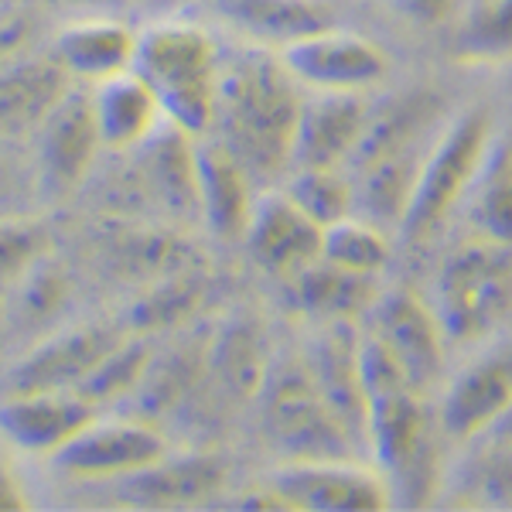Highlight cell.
Segmentation results:
<instances>
[{
	"label": "cell",
	"instance_id": "10",
	"mask_svg": "<svg viewBox=\"0 0 512 512\" xmlns=\"http://www.w3.org/2000/svg\"><path fill=\"white\" fill-rule=\"evenodd\" d=\"M369 335L386 345L403 366L410 386L427 393L444 366V332L431 304L410 291H383L369 308Z\"/></svg>",
	"mask_w": 512,
	"mask_h": 512
},
{
	"label": "cell",
	"instance_id": "39",
	"mask_svg": "<svg viewBox=\"0 0 512 512\" xmlns=\"http://www.w3.org/2000/svg\"><path fill=\"white\" fill-rule=\"evenodd\" d=\"M478 441H482L485 448H506V444H512V403L506 407V414L495 420V424L478 437Z\"/></svg>",
	"mask_w": 512,
	"mask_h": 512
},
{
	"label": "cell",
	"instance_id": "9",
	"mask_svg": "<svg viewBox=\"0 0 512 512\" xmlns=\"http://www.w3.org/2000/svg\"><path fill=\"white\" fill-rule=\"evenodd\" d=\"M168 451L164 434L151 424L93 417L52 454V461L72 478H123L154 465Z\"/></svg>",
	"mask_w": 512,
	"mask_h": 512
},
{
	"label": "cell",
	"instance_id": "13",
	"mask_svg": "<svg viewBox=\"0 0 512 512\" xmlns=\"http://www.w3.org/2000/svg\"><path fill=\"white\" fill-rule=\"evenodd\" d=\"M243 239L253 260L277 277H294L321 260V226L297 209L284 188L256 195Z\"/></svg>",
	"mask_w": 512,
	"mask_h": 512
},
{
	"label": "cell",
	"instance_id": "30",
	"mask_svg": "<svg viewBox=\"0 0 512 512\" xmlns=\"http://www.w3.org/2000/svg\"><path fill=\"white\" fill-rule=\"evenodd\" d=\"M458 48L465 59L475 62L512 59V0H475V4H468Z\"/></svg>",
	"mask_w": 512,
	"mask_h": 512
},
{
	"label": "cell",
	"instance_id": "36",
	"mask_svg": "<svg viewBox=\"0 0 512 512\" xmlns=\"http://www.w3.org/2000/svg\"><path fill=\"white\" fill-rule=\"evenodd\" d=\"M28 495H24V485H21V475L14 472L11 458L7 451L0 448V512H18V509H28Z\"/></svg>",
	"mask_w": 512,
	"mask_h": 512
},
{
	"label": "cell",
	"instance_id": "6",
	"mask_svg": "<svg viewBox=\"0 0 512 512\" xmlns=\"http://www.w3.org/2000/svg\"><path fill=\"white\" fill-rule=\"evenodd\" d=\"M489 144L492 120L482 110L461 113L451 123H444L441 134L434 137L431 151H427L424 164H420L414 198H410V209L400 222L403 239L424 243V239H431L444 226V219L465 202Z\"/></svg>",
	"mask_w": 512,
	"mask_h": 512
},
{
	"label": "cell",
	"instance_id": "34",
	"mask_svg": "<svg viewBox=\"0 0 512 512\" xmlns=\"http://www.w3.org/2000/svg\"><path fill=\"white\" fill-rule=\"evenodd\" d=\"M390 4L403 21H414L420 28H434V24H448L458 14H465L468 0H390Z\"/></svg>",
	"mask_w": 512,
	"mask_h": 512
},
{
	"label": "cell",
	"instance_id": "3",
	"mask_svg": "<svg viewBox=\"0 0 512 512\" xmlns=\"http://www.w3.org/2000/svg\"><path fill=\"white\" fill-rule=\"evenodd\" d=\"M448 342H478L512 311V243L475 236L448 253L434 284Z\"/></svg>",
	"mask_w": 512,
	"mask_h": 512
},
{
	"label": "cell",
	"instance_id": "29",
	"mask_svg": "<svg viewBox=\"0 0 512 512\" xmlns=\"http://www.w3.org/2000/svg\"><path fill=\"white\" fill-rule=\"evenodd\" d=\"M284 192L321 229L355 212V185L342 168H294Z\"/></svg>",
	"mask_w": 512,
	"mask_h": 512
},
{
	"label": "cell",
	"instance_id": "31",
	"mask_svg": "<svg viewBox=\"0 0 512 512\" xmlns=\"http://www.w3.org/2000/svg\"><path fill=\"white\" fill-rule=\"evenodd\" d=\"M147 366H151V352H147V345L127 342V338H123L117 349L106 355L93 373L76 386V393L82 396V400L93 403V407H99V403L117 400V396L137 390L140 379H144V373H147Z\"/></svg>",
	"mask_w": 512,
	"mask_h": 512
},
{
	"label": "cell",
	"instance_id": "14",
	"mask_svg": "<svg viewBox=\"0 0 512 512\" xmlns=\"http://www.w3.org/2000/svg\"><path fill=\"white\" fill-rule=\"evenodd\" d=\"M304 359H308L321 396L328 400L332 414L342 420L355 448L366 444L369 400L359 376V332H355V321H321V332L315 335L311 352Z\"/></svg>",
	"mask_w": 512,
	"mask_h": 512
},
{
	"label": "cell",
	"instance_id": "7",
	"mask_svg": "<svg viewBox=\"0 0 512 512\" xmlns=\"http://www.w3.org/2000/svg\"><path fill=\"white\" fill-rule=\"evenodd\" d=\"M270 485L308 512H376L393 506V492L376 465L355 458H311L287 461L270 475Z\"/></svg>",
	"mask_w": 512,
	"mask_h": 512
},
{
	"label": "cell",
	"instance_id": "38",
	"mask_svg": "<svg viewBox=\"0 0 512 512\" xmlns=\"http://www.w3.org/2000/svg\"><path fill=\"white\" fill-rule=\"evenodd\" d=\"M229 506H236V509H291V502H287L274 485H263V489H256L253 495H239V499H233Z\"/></svg>",
	"mask_w": 512,
	"mask_h": 512
},
{
	"label": "cell",
	"instance_id": "17",
	"mask_svg": "<svg viewBox=\"0 0 512 512\" xmlns=\"http://www.w3.org/2000/svg\"><path fill=\"white\" fill-rule=\"evenodd\" d=\"M195 192L198 216L222 239H236L246 233L253 212V178L229 147L216 137H195Z\"/></svg>",
	"mask_w": 512,
	"mask_h": 512
},
{
	"label": "cell",
	"instance_id": "16",
	"mask_svg": "<svg viewBox=\"0 0 512 512\" xmlns=\"http://www.w3.org/2000/svg\"><path fill=\"white\" fill-rule=\"evenodd\" d=\"M93 417V403L82 400L76 390L14 393L0 403V434L21 451L55 454Z\"/></svg>",
	"mask_w": 512,
	"mask_h": 512
},
{
	"label": "cell",
	"instance_id": "2",
	"mask_svg": "<svg viewBox=\"0 0 512 512\" xmlns=\"http://www.w3.org/2000/svg\"><path fill=\"white\" fill-rule=\"evenodd\" d=\"M219 45L192 21H158L137 31L130 69L147 82L168 123L192 137H205L216 113Z\"/></svg>",
	"mask_w": 512,
	"mask_h": 512
},
{
	"label": "cell",
	"instance_id": "23",
	"mask_svg": "<svg viewBox=\"0 0 512 512\" xmlns=\"http://www.w3.org/2000/svg\"><path fill=\"white\" fill-rule=\"evenodd\" d=\"M59 59H7L0 65V137L38 127L72 86Z\"/></svg>",
	"mask_w": 512,
	"mask_h": 512
},
{
	"label": "cell",
	"instance_id": "19",
	"mask_svg": "<svg viewBox=\"0 0 512 512\" xmlns=\"http://www.w3.org/2000/svg\"><path fill=\"white\" fill-rule=\"evenodd\" d=\"M130 506H192L226 485V465L216 454H164L154 465L117 478Z\"/></svg>",
	"mask_w": 512,
	"mask_h": 512
},
{
	"label": "cell",
	"instance_id": "1",
	"mask_svg": "<svg viewBox=\"0 0 512 512\" xmlns=\"http://www.w3.org/2000/svg\"><path fill=\"white\" fill-rule=\"evenodd\" d=\"M297 79L270 48H243L219 65L216 113L209 137L236 154L250 178H277L291 168L294 130L301 117Z\"/></svg>",
	"mask_w": 512,
	"mask_h": 512
},
{
	"label": "cell",
	"instance_id": "15",
	"mask_svg": "<svg viewBox=\"0 0 512 512\" xmlns=\"http://www.w3.org/2000/svg\"><path fill=\"white\" fill-rule=\"evenodd\" d=\"M369 120L362 93H315L301 103L291 168H342Z\"/></svg>",
	"mask_w": 512,
	"mask_h": 512
},
{
	"label": "cell",
	"instance_id": "24",
	"mask_svg": "<svg viewBox=\"0 0 512 512\" xmlns=\"http://www.w3.org/2000/svg\"><path fill=\"white\" fill-rule=\"evenodd\" d=\"M137 52V31H130L123 21L110 18H89L76 21L59 31L55 38V59L62 69L76 79L99 82L117 72H127L134 65Z\"/></svg>",
	"mask_w": 512,
	"mask_h": 512
},
{
	"label": "cell",
	"instance_id": "12",
	"mask_svg": "<svg viewBox=\"0 0 512 512\" xmlns=\"http://www.w3.org/2000/svg\"><path fill=\"white\" fill-rule=\"evenodd\" d=\"M38 161L41 181L48 192L65 195L86 178L93 168L99 144V130L93 117V99L86 89H65V96L48 110V117L38 123Z\"/></svg>",
	"mask_w": 512,
	"mask_h": 512
},
{
	"label": "cell",
	"instance_id": "8",
	"mask_svg": "<svg viewBox=\"0 0 512 512\" xmlns=\"http://www.w3.org/2000/svg\"><path fill=\"white\" fill-rule=\"evenodd\" d=\"M280 62L315 93H366L386 76L383 48L352 31L321 28L315 35L280 48Z\"/></svg>",
	"mask_w": 512,
	"mask_h": 512
},
{
	"label": "cell",
	"instance_id": "26",
	"mask_svg": "<svg viewBox=\"0 0 512 512\" xmlns=\"http://www.w3.org/2000/svg\"><path fill=\"white\" fill-rule=\"evenodd\" d=\"M465 209L475 236L512 243V137H492L465 195Z\"/></svg>",
	"mask_w": 512,
	"mask_h": 512
},
{
	"label": "cell",
	"instance_id": "28",
	"mask_svg": "<svg viewBox=\"0 0 512 512\" xmlns=\"http://www.w3.org/2000/svg\"><path fill=\"white\" fill-rule=\"evenodd\" d=\"M321 260L332 263V267L352 270V274L379 277V270L390 263L386 229L352 212V216L321 229Z\"/></svg>",
	"mask_w": 512,
	"mask_h": 512
},
{
	"label": "cell",
	"instance_id": "35",
	"mask_svg": "<svg viewBox=\"0 0 512 512\" xmlns=\"http://www.w3.org/2000/svg\"><path fill=\"white\" fill-rule=\"evenodd\" d=\"M482 489L492 502H512V444H506V448H485Z\"/></svg>",
	"mask_w": 512,
	"mask_h": 512
},
{
	"label": "cell",
	"instance_id": "11",
	"mask_svg": "<svg viewBox=\"0 0 512 512\" xmlns=\"http://www.w3.org/2000/svg\"><path fill=\"white\" fill-rule=\"evenodd\" d=\"M512 403V342L475 355L448 383L441 400V431L454 441H478Z\"/></svg>",
	"mask_w": 512,
	"mask_h": 512
},
{
	"label": "cell",
	"instance_id": "32",
	"mask_svg": "<svg viewBox=\"0 0 512 512\" xmlns=\"http://www.w3.org/2000/svg\"><path fill=\"white\" fill-rule=\"evenodd\" d=\"M48 233L35 222H0V284L28 274L45 253Z\"/></svg>",
	"mask_w": 512,
	"mask_h": 512
},
{
	"label": "cell",
	"instance_id": "18",
	"mask_svg": "<svg viewBox=\"0 0 512 512\" xmlns=\"http://www.w3.org/2000/svg\"><path fill=\"white\" fill-rule=\"evenodd\" d=\"M123 342L113 328H76V332L52 335L41 342L28 359L14 369V393H38V390H76L99 362Z\"/></svg>",
	"mask_w": 512,
	"mask_h": 512
},
{
	"label": "cell",
	"instance_id": "27",
	"mask_svg": "<svg viewBox=\"0 0 512 512\" xmlns=\"http://www.w3.org/2000/svg\"><path fill=\"white\" fill-rule=\"evenodd\" d=\"M209 366L212 379L236 400H250V396L260 393L263 376L270 369V355L267 345H263V335L256 332L250 321H239V325H229L226 332L216 338V345L209 349Z\"/></svg>",
	"mask_w": 512,
	"mask_h": 512
},
{
	"label": "cell",
	"instance_id": "40",
	"mask_svg": "<svg viewBox=\"0 0 512 512\" xmlns=\"http://www.w3.org/2000/svg\"><path fill=\"white\" fill-rule=\"evenodd\" d=\"M48 4H62V7H89V4H99V0H48Z\"/></svg>",
	"mask_w": 512,
	"mask_h": 512
},
{
	"label": "cell",
	"instance_id": "25",
	"mask_svg": "<svg viewBox=\"0 0 512 512\" xmlns=\"http://www.w3.org/2000/svg\"><path fill=\"white\" fill-rule=\"evenodd\" d=\"M294 297L297 308L304 315L321 321H355L366 318L369 308L376 304V297L383 294L376 284V277L369 274H352V270L332 267L325 260H315L311 267H304L301 274H294Z\"/></svg>",
	"mask_w": 512,
	"mask_h": 512
},
{
	"label": "cell",
	"instance_id": "5",
	"mask_svg": "<svg viewBox=\"0 0 512 512\" xmlns=\"http://www.w3.org/2000/svg\"><path fill=\"white\" fill-rule=\"evenodd\" d=\"M366 448L373 451L400 506H424L437 489V420L424 393H390L369 400Z\"/></svg>",
	"mask_w": 512,
	"mask_h": 512
},
{
	"label": "cell",
	"instance_id": "33",
	"mask_svg": "<svg viewBox=\"0 0 512 512\" xmlns=\"http://www.w3.org/2000/svg\"><path fill=\"white\" fill-rule=\"evenodd\" d=\"M195 304V287L188 284H171L158 291L154 297H147L144 304L137 308V321L140 328H154V325H164V321L185 315V308H192Z\"/></svg>",
	"mask_w": 512,
	"mask_h": 512
},
{
	"label": "cell",
	"instance_id": "21",
	"mask_svg": "<svg viewBox=\"0 0 512 512\" xmlns=\"http://www.w3.org/2000/svg\"><path fill=\"white\" fill-rule=\"evenodd\" d=\"M99 144L110 151H134L164 123L161 103L134 69L99 79L89 89Z\"/></svg>",
	"mask_w": 512,
	"mask_h": 512
},
{
	"label": "cell",
	"instance_id": "22",
	"mask_svg": "<svg viewBox=\"0 0 512 512\" xmlns=\"http://www.w3.org/2000/svg\"><path fill=\"white\" fill-rule=\"evenodd\" d=\"M216 14L260 48H287L332 28V14L318 0H216Z\"/></svg>",
	"mask_w": 512,
	"mask_h": 512
},
{
	"label": "cell",
	"instance_id": "4",
	"mask_svg": "<svg viewBox=\"0 0 512 512\" xmlns=\"http://www.w3.org/2000/svg\"><path fill=\"white\" fill-rule=\"evenodd\" d=\"M260 414L267 437L287 454V461L352 458L355 441L321 396L308 359H270L260 386Z\"/></svg>",
	"mask_w": 512,
	"mask_h": 512
},
{
	"label": "cell",
	"instance_id": "41",
	"mask_svg": "<svg viewBox=\"0 0 512 512\" xmlns=\"http://www.w3.org/2000/svg\"><path fill=\"white\" fill-rule=\"evenodd\" d=\"M0 328H4V325H0Z\"/></svg>",
	"mask_w": 512,
	"mask_h": 512
},
{
	"label": "cell",
	"instance_id": "20",
	"mask_svg": "<svg viewBox=\"0 0 512 512\" xmlns=\"http://www.w3.org/2000/svg\"><path fill=\"white\" fill-rule=\"evenodd\" d=\"M437 113H441V99L434 93H424V89L390 96L383 106H369L366 130L355 144L349 168L359 171L379 158H390V154H400L407 147L434 140L437 130L444 127V123H437Z\"/></svg>",
	"mask_w": 512,
	"mask_h": 512
},
{
	"label": "cell",
	"instance_id": "37",
	"mask_svg": "<svg viewBox=\"0 0 512 512\" xmlns=\"http://www.w3.org/2000/svg\"><path fill=\"white\" fill-rule=\"evenodd\" d=\"M31 35V21L28 18H4L0 21V65L7 59H14V52H21L24 41Z\"/></svg>",
	"mask_w": 512,
	"mask_h": 512
}]
</instances>
